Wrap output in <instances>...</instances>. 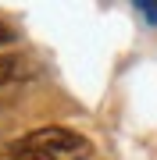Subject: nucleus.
<instances>
[{
    "label": "nucleus",
    "mask_w": 157,
    "mask_h": 160,
    "mask_svg": "<svg viewBox=\"0 0 157 160\" xmlns=\"http://www.w3.org/2000/svg\"><path fill=\"white\" fill-rule=\"evenodd\" d=\"M11 153L18 160H86L93 157V142L71 128L50 125V128H36L29 135H22L11 146Z\"/></svg>",
    "instance_id": "1"
},
{
    "label": "nucleus",
    "mask_w": 157,
    "mask_h": 160,
    "mask_svg": "<svg viewBox=\"0 0 157 160\" xmlns=\"http://www.w3.org/2000/svg\"><path fill=\"white\" fill-rule=\"evenodd\" d=\"M136 11H139L150 25H157V4H136Z\"/></svg>",
    "instance_id": "3"
},
{
    "label": "nucleus",
    "mask_w": 157,
    "mask_h": 160,
    "mask_svg": "<svg viewBox=\"0 0 157 160\" xmlns=\"http://www.w3.org/2000/svg\"><path fill=\"white\" fill-rule=\"evenodd\" d=\"M0 160H18V157L11 153V146H7V149H0Z\"/></svg>",
    "instance_id": "5"
},
{
    "label": "nucleus",
    "mask_w": 157,
    "mask_h": 160,
    "mask_svg": "<svg viewBox=\"0 0 157 160\" xmlns=\"http://www.w3.org/2000/svg\"><path fill=\"white\" fill-rule=\"evenodd\" d=\"M14 71H18V61L14 57H0V86H7V82L14 78Z\"/></svg>",
    "instance_id": "2"
},
{
    "label": "nucleus",
    "mask_w": 157,
    "mask_h": 160,
    "mask_svg": "<svg viewBox=\"0 0 157 160\" xmlns=\"http://www.w3.org/2000/svg\"><path fill=\"white\" fill-rule=\"evenodd\" d=\"M11 39V29H7V25H0V43H7Z\"/></svg>",
    "instance_id": "4"
}]
</instances>
